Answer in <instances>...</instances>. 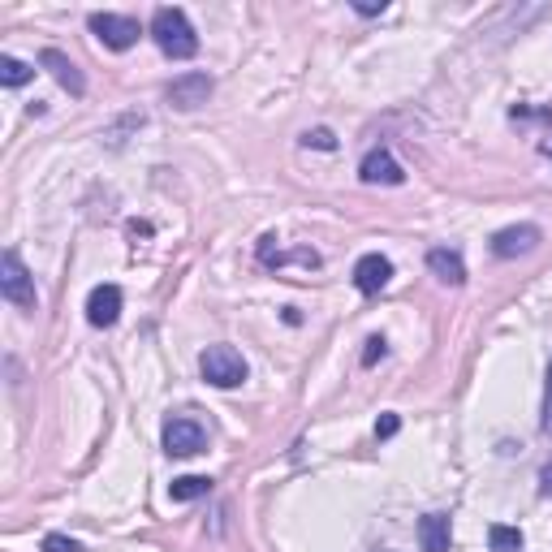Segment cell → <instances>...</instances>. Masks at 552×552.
<instances>
[{
  "label": "cell",
  "instance_id": "cb8c5ba5",
  "mask_svg": "<svg viewBox=\"0 0 552 552\" xmlns=\"http://www.w3.org/2000/svg\"><path fill=\"white\" fill-rule=\"evenodd\" d=\"M147 233H151L147 220H130V238H147Z\"/></svg>",
  "mask_w": 552,
  "mask_h": 552
},
{
  "label": "cell",
  "instance_id": "6da1fadb",
  "mask_svg": "<svg viewBox=\"0 0 552 552\" xmlns=\"http://www.w3.org/2000/svg\"><path fill=\"white\" fill-rule=\"evenodd\" d=\"M151 39H156L160 52L173 61H190L199 52L195 26H190V18L177 5H164V9L151 13Z\"/></svg>",
  "mask_w": 552,
  "mask_h": 552
},
{
  "label": "cell",
  "instance_id": "d6986e66",
  "mask_svg": "<svg viewBox=\"0 0 552 552\" xmlns=\"http://www.w3.org/2000/svg\"><path fill=\"white\" fill-rule=\"evenodd\" d=\"M384 350H389V341H384V337H367V350H363V367H376L380 358H384Z\"/></svg>",
  "mask_w": 552,
  "mask_h": 552
},
{
  "label": "cell",
  "instance_id": "52a82bcc",
  "mask_svg": "<svg viewBox=\"0 0 552 552\" xmlns=\"http://www.w3.org/2000/svg\"><path fill=\"white\" fill-rule=\"evenodd\" d=\"M169 104L173 108H182V113H190V108H199V104H207V95H212V78L207 74H199V69H190V74H182V78H173L169 82Z\"/></svg>",
  "mask_w": 552,
  "mask_h": 552
},
{
  "label": "cell",
  "instance_id": "8992f818",
  "mask_svg": "<svg viewBox=\"0 0 552 552\" xmlns=\"http://www.w3.org/2000/svg\"><path fill=\"white\" fill-rule=\"evenodd\" d=\"M540 225H509L501 233H492V255L496 259H514V255H531L540 246Z\"/></svg>",
  "mask_w": 552,
  "mask_h": 552
},
{
  "label": "cell",
  "instance_id": "ba28073f",
  "mask_svg": "<svg viewBox=\"0 0 552 552\" xmlns=\"http://www.w3.org/2000/svg\"><path fill=\"white\" fill-rule=\"evenodd\" d=\"M358 177H363L367 186H402L406 169L389 156V151H367L363 164H358Z\"/></svg>",
  "mask_w": 552,
  "mask_h": 552
},
{
  "label": "cell",
  "instance_id": "44dd1931",
  "mask_svg": "<svg viewBox=\"0 0 552 552\" xmlns=\"http://www.w3.org/2000/svg\"><path fill=\"white\" fill-rule=\"evenodd\" d=\"M397 427H402V419H397V414H380L376 436H380V440H389V436H397Z\"/></svg>",
  "mask_w": 552,
  "mask_h": 552
},
{
  "label": "cell",
  "instance_id": "9a60e30c",
  "mask_svg": "<svg viewBox=\"0 0 552 552\" xmlns=\"http://www.w3.org/2000/svg\"><path fill=\"white\" fill-rule=\"evenodd\" d=\"M488 544H492V552H522V531L518 527H505V522H492V527H488Z\"/></svg>",
  "mask_w": 552,
  "mask_h": 552
},
{
  "label": "cell",
  "instance_id": "4316f807",
  "mask_svg": "<svg viewBox=\"0 0 552 552\" xmlns=\"http://www.w3.org/2000/svg\"><path fill=\"white\" fill-rule=\"evenodd\" d=\"M380 552H393V548H380Z\"/></svg>",
  "mask_w": 552,
  "mask_h": 552
},
{
  "label": "cell",
  "instance_id": "2e32d148",
  "mask_svg": "<svg viewBox=\"0 0 552 552\" xmlns=\"http://www.w3.org/2000/svg\"><path fill=\"white\" fill-rule=\"evenodd\" d=\"M31 78H35V65H26L18 57H0V82L5 87H26Z\"/></svg>",
  "mask_w": 552,
  "mask_h": 552
},
{
  "label": "cell",
  "instance_id": "d4e9b609",
  "mask_svg": "<svg viewBox=\"0 0 552 552\" xmlns=\"http://www.w3.org/2000/svg\"><path fill=\"white\" fill-rule=\"evenodd\" d=\"M540 492L552 496V466H544V471H540Z\"/></svg>",
  "mask_w": 552,
  "mask_h": 552
},
{
  "label": "cell",
  "instance_id": "e0dca14e",
  "mask_svg": "<svg viewBox=\"0 0 552 552\" xmlns=\"http://www.w3.org/2000/svg\"><path fill=\"white\" fill-rule=\"evenodd\" d=\"M39 552H87V548H82L78 540H69V535H57V531H52V535H44Z\"/></svg>",
  "mask_w": 552,
  "mask_h": 552
},
{
  "label": "cell",
  "instance_id": "7a4b0ae2",
  "mask_svg": "<svg viewBox=\"0 0 552 552\" xmlns=\"http://www.w3.org/2000/svg\"><path fill=\"white\" fill-rule=\"evenodd\" d=\"M199 371L212 389H238L246 380V358L233 345H207L199 354Z\"/></svg>",
  "mask_w": 552,
  "mask_h": 552
},
{
  "label": "cell",
  "instance_id": "5b68a950",
  "mask_svg": "<svg viewBox=\"0 0 552 552\" xmlns=\"http://www.w3.org/2000/svg\"><path fill=\"white\" fill-rule=\"evenodd\" d=\"M87 26L104 39V48H113V52H126L138 44V22L126 18V13H91Z\"/></svg>",
  "mask_w": 552,
  "mask_h": 552
},
{
  "label": "cell",
  "instance_id": "603a6c76",
  "mask_svg": "<svg viewBox=\"0 0 552 552\" xmlns=\"http://www.w3.org/2000/svg\"><path fill=\"white\" fill-rule=\"evenodd\" d=\"M294 259H298V264H311V268H315V264H320V255H315V251H302V255H294ZM272 264H285V255H276V259H272Z\"/></svg>",
  "mask_w": 552,
  "mask_h": 552
},
{
  "label": "cell",
  "instance_id": "3957f363",
  "mask_svg": "<svg viewBox=\"0 0 552 552\" xmlns=\"http://www.w3.org/2000/svg\"><path fill=\"white\" fill-rule=\"evenodd\" d=\"M0 294L22 311H35V302H39L35 281H31V272H26L18 251H5V259H0Z\"/></svg>",
  "mask_w": 552,
  "mask_h": 552
},
{
  "label": "cell",
  "instance_id": "ac0fdd59",
  "mask_svg": "<svg viewBox=\"0 0 552 552\" xmlns=\"http://www.w3.org/2000/svg\"><path fill=\"white\" fill-rule=\"evenodd\" d=\"M302 143H307V147H320V151H337V138H333V130H307V134H302Z\"/></svg>",
  "mask_w": 552,
  "mask_h": 552
},
{
  "label": "cell",
  "instance_id": "30bf717a",
  "mask_svg": "<svg viewBox=\"0 0 552 552\" xmlns=\"http://www.w3.org/2000/svg\"><path fill=\"white\" fill-rule=\"evenodd\" d=\"M121 315V289L117 285H95L87 298V320L95 328H113Z\"/></svg>",
  "mask_w": 552,
  "mask_h": 552
},
{
  "label": "cell",
  "instance_id": "8fae6325",
  "mask_svg": "<svg viewBox=\"0 0 552 552\" xmlns=\"http://www.w3.org/2000/svg\"><path fill=\"white\" fill-rule=\"evenodd\" d=\"M39 65H44L48 74L57 78L69 95H82V91H87V82H82V74H78V65L69 61L65 52H57V48H44V52H39Z\"/></svg>",
  "mask_w": 552,
  "mask_h": 552
},
{
  "label": "cell",
  "instance_id": "7402d4cb",
  "mask_svg": "<svg viewBox=\"0 0 552 552\" xmlns=\"http://www.w3.org/2000/svg\"><path fill=\"white\" fill-rule=\"evenodd\" d=\"M384 9H389V0H354V13H363V18H376Z\"/></svg>",
  "mask_w": 552,
  "mask_h": 552
},
{
  "label": "cell",
  "instance_id": "4fadbf2b",
  "mask_svg": "<svg viewBox=\"0 0 552 552\" xmlns=\"http://www.w3.org/2000/svg\"><path fill=\"white\" fill-rule=\"evenodd\" d=\"M419 544H423V552H449V544H453L449 518H445V514H427V518H419Z\"/></svg>",
  "mask_w": 552,
  "mask_h": 552
},
{
  "label": "cell",
  "instance_id": "5bb4252c",
  "mask_svg": "<svg viewBox=\"0 0 552 552\" xmlns=\"http://www.w3.org/2000/svg\"><path fill=\"white\" fill-rule=\"evenodd\" d=\"M207 492H212V479L207 475H182V479L169 483L173 501H199V496H207Z\"/></svg>",
  "mask_w": 552,
  "mask_h": 552
},
{
  "label": "cell",
  "instance_id": "277c9868",
  "mask_svg": "<svg viewBox=\"0 0 552 552\" xmlns=\"http://www.w3.org/2000/svg\"><path fill=\"white\" fill-rule=\"evenodd\" d=\"M203 445H207L203 423L186 419V414H173V419L164 423V453H169V458H195V453H203Z\"/></svg>",
  "mask_w": 552,
  "mask_h": 552
},
{
  "label": "cell",
  "instance_id": "484cf974",
  "mask_svg": "<svg viewBox=\"0 0 552 552\" xmlns=\"http://www.w3.org/2000/svg\"><path fill=\"white\" fill-rule=\"evenodd\" d=\"M544 156H548V160H552V143H548V147H544Z\"/></svg>",
  "mask_w": 552,
  "mask_h": 552
},
{
  "label": "cell",
  "instance_id": "9c48e42d",
  "mask_svg": "<svg viewBox=\"0 0 552 552\" xmlns=\"http://www.w3.org/2000/svg\"><path fill=\"white\" fill-rule=\"evenodd\" d=\"M393 281V264H389V255H380V251H371L363 255L354 264V285H358V294H380L384 285Z\"/></svg>",
  "mask_w": 552,
  "mask_h": 552
},
{
  "label": "cell",
  "instance_id": "7c38bea8",
  "mask_svg": "<svg viewBox=\"0 0 552 552\" xmlns=\"http://www.w3.org/2000/svg\"><path fill=\"white\" fill-rule=\"evenodd\" d=\"M427 268H432L445 285H466V264L458 251H449V246H432L427 251Z\"/></svg>",
  "mask_w": 552,
  "mask_h": 552
},
{
  "label": "cell",
  "instance_id": "ffe728a7",
  "mask_svg": "<svg viewBox=\"0 0 552 552\" xmlns=\"http://www.w3.org/2000/svg\"><path fill=\"white\" fill-rule=\"evenodd\" d=\"M540 427L552 436V363H548V380H544V410H540Z\"/></svg>",
  "mask_w": 552,
  "mask_h": 552
}]
</instances>
